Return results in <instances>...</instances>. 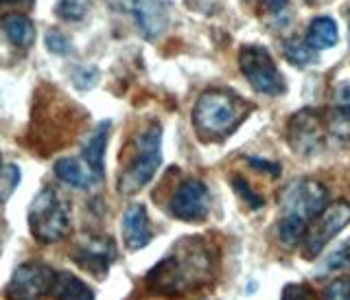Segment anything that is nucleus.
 Returning a JSON list of instances; mask_svg holds the SVG:
<instances>
[{"instance_id": "obj_1", "label": "nucleus", "mask_w": 350, "mask_h": 300, "mask_svg": "<svg viewBox=\"0 0 350 300\" xmlns=\"http://www.w3.org/2000/svg\"><path fill=\"white\" fill-rule=\"evenodd\" d=\"M217 259L204 239H184L147 274V287L158 296H182L215 279Z\"/></svg>"}, {"instance_id": "obj_2", "label": "nucleus", "mask_w": 350, "mask_h": 300, "mask_svg": "<svg viewBox=\"0 0 350 300\" xmlns=\"http://www.w3.org/2000/svg\"><path fill=\"white\" fill-rule=\"evenodd\" d=\"M326 202V186L309 177H300L284 188L280 197V215L276 221V235L284 248L300 246L306 228L322 213Z\"/></svg>"}, {"instance_id": "obj_3", "label": "nucleus", "mask_w": 350, "mask_h": 300, "mask_svg": "<svg viewBox=\"0 0 350 300\" xmlns=\"http://www.w3.org/2000/svg\"><path fill=\"white\" fill-rule=\"evenodd\" d=\"M250 112L252 105L243 97L228 90V88H215V90H206L197 99L193 110V125L202 140L217 142L234 134Z\"/></svg>"}, {"instance_id": "obj_4", "label": "nucleus", "mask_w": 350, "mask_h": 300, "mask_svg": "<svg viewBox=\"0 0 350 300\" xmlns=\"http://www.w3.org/2000/svg\"><path fill=\"white\" fill-rule=\"evenodd\" d=\"M160 162H162V127L153 123L136 136L131 162L118 177V193L134 195L140 188H145L160 169Z\"/></svg>"}, {"instance_id": "obj_5", "label": "nucleus", "mask_w": 350, "mask_h": 300, "mask_svg": "<svg viewBox=\"0 0 350 300\" xmlns=\"http://www.w3.org/2000/svg\"><path fill=\"white\" fill-rule=\"evenodd\" d=\"M29 228L40 243H57L70 230L68 204L55 188L46 186L29 206Z\"/></svg>"}, {"instance_id": "obj_6", "label": "nucleus", "mask_w": 350, "mask_h": 300, "mask_svg": "<svg viewBox=\"0 0 350 300\" xmlns=\"http://www.w3.org/2000/svg\"><path fill=\"white\" fill-rule=\"evenodd\" d=\"M239 66L247 84L256 92L267 97H280L287 90V82H284L282 73L278 71L276 62L271 60L265 47H258V44L243 47L239 51Z\"/></svg>"}, {"instance_id": "obj_7", "label": "nucleus", "mask_w": 350, "mask_h": 300, "mask_svg": "<svg viewBox=\"0 0 350 300\" xmlns=\"http://www.w3.org/2000/svg\"><path fill=\"white\" fill-rule=\"evenodd\" d=\"M348 224H350V202L337 199L333 204H326L322 213L311 221V226L306 228L300 241L302 257L311 261L317 254H322L326 243L335 239Z\"/></svg>"}, {"instance_id": "obj_8", "label": "nucleus", "mask_w": 350, "mask_h": 300, "mask_svg": "<svg viewBox=\"0 0 350 300\" xmlns=\"http://www.w3.org/2000/svg\"><path fill=\"white\" fill-rule=\"evenodd\" d=\"M287 140L289 147L302 158H311V155L320 153L326 140L324 114L315 108H304L295 112L287 123Z\"/></svg>"}, {"instance_id": "obj_9", "label": "nucleus", "mask_w": 350, "mask_h": 300, "mask_svg": "<svg viewBox=\"0 0 350 300\" xmlns=\"http://www.w3.org/2000/svg\"><path fill=\"white\" fill-rule=\"evenodd\" d=\"M55 272L46 263H22L5 287L7 300H42L53 292Z\"/></svg>"}, {"instance_id": "obj_10", "label": "nucleus", "mask_w": 350, "mask_h": 300, "mask_svg": "<svg viewBox=\"0 0 350 300\" xmlns=\"http://www.w3.org/2000/svg\"><path fill=\"white\" fill-rule=\"evenodd\" d=\"M70 257L81 270L90 272L96 279H103L116 261V243L112 237L83 232L77 237Z\"/></svg>"}, {"instance_id": "obj_11", "label": "nucleus", "mask_w": 350, "mask_h": 300, "mask_svg": "<svg viewBox=\"0 0 350 300\" xmlns=\"http://www.w3.org/2000/svg\"><path fill=\"white\" fill-rule=\"evenodd\" d=\"M107 5L134 18L138 31L147 40H158L169 29L171 7L164 0H107Z\"/></svg>"}, {"instance_id": "obj_12", "label": "nucleus", "mask_w": 350, "mask_h": 300, "mask_svg": "<svg viewBox=\"0 0 350 300\" xmlns=\"http://www.w3.org/2000/svg\"><path fill=\"white\" fill-rule=\"evenodd\" d=\"M211 204H213V197L206 182L197 180V177H186V180L180 182V186L175 188L169 210L173 217L189 221V224H197V221H204L208 217Z\"/></svg>"}, {"instance_id": "obj_13", "label": "nucleus", "mask_w": 350, "mask_h": 300, "mask_svg": "<svg viewBox=\"0 0 350 300\" xmlns=\"http://www.w3.org/2000/svg\"><path fill=\"white\" fill-rule=\"evenodd\" d=\"M123 239H125V246L131 252L142 250V248L151 243L153 232H151L147 208L142 206V204H131V206L125 208V215H123Z\"/></svg>"}, {"instance_id": "obj_14", "label": "nucleus", "mask_w": 350, "mask_h": 300, "mask_svg": "<svg viewBox=\"0 0 350 300\" xmlns=\"http://www.w3.org/2000/svg\"><path fill=\"white\" fill-rule=\"evenodd\" d=\"M109 134H112V123H109V121H103V123H98L92 129V134L88 136L85 145L81 149L85 166L92 171L96 182H101L105 175V149H107Z\"/></svg>"}, {"instance_id": "obj_15", "label": "nucleus", "mask_w": 350, "mask_h": 300, "mask_svg": "<svg viewBox=\"0 0 350 300\" xmlns=\"http://www.w3.org/2000/svg\"><path fill=\"white\" fill-rule=\"evenodd\" d=\"M306 47L311 51H326V49H333L335 44L339 42V29H337V22L328 16H320L315 18L309 29H306Z\"/></svg>"}, {"instance_id": "obj_16", "label": "nucleus", "mask_w": 350, "mask_h": 300, "mask_svg": "<svg viewBox=\"0 0 350 300\" xmlns=\"http://www.w3.org/2000/svg\"><path fill=\"white\" fill-rule=\"evenodd\" d=\"M53 171L64 184H68L72 188H90L96 182V177L85 166V162L77 158H59L55 162Z\"/></svg>"}, {"instance_id": "obj_17", "label": "nucleus", "mask_w": 350, "mask_h": 300, "mask_svg": "<svg viewBox=\"0 0 350 300\" xmlns=\"http://www.w3.org/2000/svg\"><path fill=\"white\" fill-rule=\"evenodd\" d=\"M57 300H94L92 287H88L81 279L70 272H57L51 292Z\"/></svg>"}, {"instance_id": "obj_18", "label": "nucleus", "mask_w": 350, "mask_h": 300, "mask_svg": "<svg viewBox=\"0 0 350 300\" xmlns=\"http://www.w3.org/2000/svg\"><path fill=\"white\" fill-rule=\"evenodd\" d=\"M3 29L7 33L9 42L16 44L18 49H29L33 44V40H36V27H33V22L22 14L5 16Z\"/></svg>"}, {"instance_id": "obj_19", "label": "nucleus", "mask_w": 350, "mask_h": 300, "mask_svg": "<svg viewBox=\"0 0 350 300\" xmlns=\"http://www.w3.org/2000/svg\"><path fill=\"white\" fill-rule=\"evenodd\" d=\"M333 103H335V112H337V121L333 125V132H344L350 129V84L342 82L335 86V92H333Z\"/></svg>"}, {"instance_id": "obj_20", "label": "nucleus", "mask_w": 350, "mask_h": 300, "mask_svg": "<svg viewBox=\"0 0 350 300\" xmlns=\"http://www.w3.org/2000/svg\"><path fill=\"white\" fill-rule=\"evenodd\" d=\"M20 169L14 162H0V204L7 202L20 184Z\"/></svg>"}, {"instance_id": "obj_21", "label": "nucleus", "mask_w": 350, "mask_h": 300, "mask_svg": "<svg viewBox=\"0 0 350 300\" xmlns=\"http://www.w3.org/2000/svg\"><path fill=\"white\" fill-rule=\"evenodd\" d=\"M88 9H90V0H59L55 14L66 22H77L88 14Z\"/></svg>"}, {"instance_id": "obj_22", "label": "nucleus", "mask_w": 350, "mask_h": 300, "mask_svg": "<svg viewBox=\"0 0 350 300\" xmlns=\"http://www.w3.org/2000/svg\"><path fill=\"white\" fill-rule=\"evenodd\" d=\"M284 55H287V60L293 62L295 66H309L315 62V51H311L306 47V42H287L284 44Z\"/></svg>"}, {"instance_id": "obj_23", "label": "nucleus", "mask_w": 350, "mask_h": 300, "mask_svg": "<svg viewBox=\"0 0 350 300\" xmlns=\"http://www.w3.org/2000/svg\"><path fill=\"white\" fill-rule=\"evenodd\" d=\"M337 270H350V239L342 246L335 248L324 261L322 272H337Z\"/></svg>"}, {"instance_id": "obj_24", "label": "nucleus", "mask_w": 350, "mask_h": 300, "mask_svg": "<svg viewBox=\"0 0 350 300\" xmlns=\"http://www.w3.org/2000/svg\"><path fill=\"white\" fill-rule=\"evenodd\" d=\"M44 42H46V49L51 51V53H55V55H68L70 51H72V44H70V40L64 36V33H59V31H55V29H51L49 33H46V38H44Z\"/></svg>"}, {"instance_id": "obj_25", "label": "nucleus", "mask_w": 350, "mask_h": 300, "mask_svg": "<svg viewBox=\"0 0 350 300\" xmlns=\"http://www.w3.org/2000/svg\"><path fill=\"white\" fill-rule=\"evenodd\" d=\"M324 300H350V276H342L326 285Z\"/></svg>"}, {"instance_id": "obj_26", "label": "nucleus", "mask_w": 350, "mask_h": 300, "mask_svg": "<svg viewBox=\"0 0 350 300\" xmlns=\"http://www.w3.org/2000/svg\"><path fill=\"white\" fill-rule=\"evenodd\" d=\"M72 82H75V86L79 88V90H90V88H94L96 86V82H98V71L96 68H92V66H79L75 73H72Z\"/></svg>"}, {"instance_id": "obj_27", "label": "nucleus", "mask_w": 350, "mask_h": 300, "mask_svg": "<svg viewBox=\"0 0 350 300\" xmlns=\"http://www.w3.org/2000/svg\"><path fill=\"white\" fill-rule=\"evenodd\" d=\"M234 191L241 195V199H245V202L252 206V208H260L262 204H265V202H262V197L256 193V191H252V186L247 184V180H245V177H241V175H237L234 177Z\"/></svg>"}, {"instance_id": "obj_28", "label": "nucleus", "mask_w": 350, "mask_h": 300, "mask_svg": "<svg viewBox=\"0 0 350 300\" xmlns=\"http://www.w3.org/2000/svg\"><path fill=\"white\" fill-rule=\"evenodd\" d=\"M280 300H317V296H315V292L311 290L309 285H304V283H291V285L284 287Z\"/></svg>"}, {"instance_id": "obj_29", "label": "nucleus", "mask_w": 350, "mask_h": 300, "mask_svg": "<svg viewBox=\"0 0 350 300\" xmlns=\"http://www.w3.org/2000/svg\"><path fill=\"white\" fill-rule=\"evenodd\" d=\"M250 3H254V5H258L262 9H267L269 14L278 16V14H282L284 9H287L289 0H250Z\"/></svg>"}, {"instance_id": "obj_30", "label": "nucleus", "mask_w": 350, "mask_h": 300, "mask_svg": "<svg viewBox=\"0 0 350 300\" xmlns=\"http://www.w3.org/2000/svg\"><path fill=\"white\" fill-rule=\"evenodd\" d=\"M250 164L254 166V169H258V171H269V173H278V171H280V166H278V164L265 162L262 158H250Z\"/></svg>"}, {"instance_id": "obj_31", "label": "nucleus", "mask_w": 350, "mask_h": 300, "mask_svg": "<svg viewBox=\"0 0 350 300\" xmlns=\"http://www.w3.org/2000/svg\"><path fill=\"white\" fill-rule=\"evenodd\" d=\"M20 5L31 7L33 0H0V11H3L5 7H20Z\"/></svg>"}, {"instance_id": "obj_32", "label": "nucleus", "mask_w": 350, "mask_h": 300, "mask_svg": "<svg viewBox=\"0 0 350 300\" xmlns=\"http://www.w3.org/2000/svg\"><path fill=\"white\" fill-rule=\"evenodd\" d=\"M306 3H311V5H315V0H306Z\"/></svg>"}, {"instance_id": "obj_33", "label": "nucleus", "mask_w": 350, "mask_h": 300, "mask_svg": "<svg viewBox=\"0 0 350 300\" xmlns=\"http://www.w3.org/2000/svg\"><path fill=\"white\" fill-rule=\"evenodd\" d=\"M348 25H350V9H348Z\"/></svg>"}]
</instances>
